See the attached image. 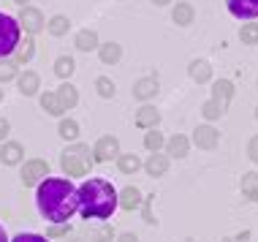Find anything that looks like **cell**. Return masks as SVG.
<instances>
[{"label":"cell","mask_w":258,"mask_h":242,"mask_svg":"<svg viewBox=\"0 0 258 242\" xmlns=\"http://www.w3.org/2000/svg\"><path fill=\"white\" fill-rule=\"evenodd\" d=\"M57 134H60L66 142H76V139H79V123L71 120V117H62L60 126H57Z\"/></svg>","instance_id":"484cf974"},{"label":"cell","mask_w":258,"mask_h":242,"mask_svg":"<svg viewBox=\"0 0 258 242\" xmlns=\"http://www.w3.org/2000/svg\"><path fill=\"white\" fill-rule=\"evenodd\" d=\"M19 74H17V66L9 63V60H0V85H6V82H11V79H17Z\"/></svg>","instance_id":"d6a6232c"},{"label":"cell","mask_w":258,"mask_h":242,"mask_svg":"<svg viewBox=\"0 0 258 242\" xmlns=\"http://www.w3.org/2000/svg\"><path fill=\"white\" fill-rule=\"evenodd\" d=\"M239 191L245 199H250V202H258V171H247V174L242 177Z\"/></svg>","instance_id":"44dd1931"},{"label":"cell","mask_w":258,"mask_h":242,"mask_svg":"<svg viewBox=\"0 0 258 242\" xmlns=\"http://www.w3.org/2000/svg\"><path fill=\"white\" fill-rule=\"evenodd\" d=\"M163 147H166V155L169 158H185L187 150H190V139L182 136V134H174L171 139H166Z\"/></svg>","instance_id":"9a60e30c"},{"label":"cell","mask_w":258,"mask_h":242,"mask_svg":"<svg viewBox=\"0 0 258 242\" xmlns=\"http://www.w3.org/2000/svg\"><path fill=\"white\" fill-rule=\"evenodd\" d=\"M155 6H166V3H171V0H152Z\"/></svg>","instance_id":"b9f144b4"},{"label":"cell","mask_w":258,"mask_h":242,"mask_svg":"<svg viewBox=\"0 0 258 242\" xmlns=\"http://www.w3.org/2000/svg\"><path fill=\"white\" fill-rule=\"evenodd\" d=\"M158 123H160V112L155 106H150V103H144V106L136 112V128L152 131V128H158Z\"/></svg>","instance_id":"4fadbf2b"},{"label":"cell","mask_w":258,"mask_h":242,"mask_svg":"<svg viewBox=\"0 0 258 242\" xmlns=\"http://www.w3.org/2000/svg\"><path fill=\"white\" fill-rule=\"evenodd\" d=\"M247 155H250V161H253V163H258V136H253V139H250Z\"/></svg>","instance_id":"d590c367"},{"label":"cell","mask_w":258,"mask_h":242,"mask_svg":"<svg viewBox=\"0 0 258 242\" xmlns=\"http://www.w3.org/2000/svg\"><path fill=\"white\" fill-rule=\"evenodd\" d=\"M33 52H36V44H33V36L25 33V41H19L17 52H14V66H25L33 60Z\"/></svg>","instance_id":"d6986e66"},{"label":"cell","mask_w":258,"mask_h":242,"mask_svg":"<svg viewBox=\"0 0 258 242\" xmlns=\"http://www.w3.org/2000/svg\"><path fill=\"white\" fill-rule=\"evenodd\" d=\"M239 38H242V44L255 46V44H258V25H255V22L242 25V27H239Z\"/></svg>","instance_id":"4dcf8cb0"},{"label":"cell","mask_w":258,"mask_h":242,"mask_svg":"<svg viewBox=\"0 0 258 242\" xmlns=\"http://www.w3.org/2000/svg\"><path fill=\"white\" fill-rule=\"evenodd\" d=\"M14 3H17V6H22V9H25V3H30V0H14Z\"/></svg>","instance_id":"7bdbcfd3"},{"label":"cell","mask_w":258,"mask_h":242,"mask_svg":"<svg viewBox=\"0 0 258 242\" xmlns=\"http://www.w3.org/2000/svg\"><path fill=\"white\" fill-rule=\"evenodd\" d=\"M54 95H57V101L62 103V109H74L76 103H79V90H76L71 82H62V85L54 90Z\"/></svg>","instance_id":"e0dca14e"},{"label":"cell","mask_w":258,"mask_h":242,"mask_svg":"<svg viewBox=\"0 0 258 242\" xmlns=\"http://www.w3.org/2000/svg\"><path fill=\"white\" fill-rule=\"evenodd\" d=\"M218 142H220V134H218V128H212V126H199L193 131V144H196L199 150H215Z\"/></svg>","instance_id":"ba28073f"},{"label":"cell","mask_w":258,"mask_h":242,"mask_svg":"<svg viewBox=\"0 0 258 242\" xmlns=\"http://www.w3.org/2000/svg\"><path fill=\"white\" fill-rule=\"evenodd\" d=\"M93 150L87 144H71L60 153V166L68 177H85L93 169Z\"/></svg>","instance_id":"3957f363"},{"label":"cell","mask_w":258,"mask_h":242,"mask_svg":"<svg viewBox=\"0 0 258 242\" xmlns=\"http://www.w3.org/2000/svg\"><path fill=\"white\" fill-rule=\"evenodd\" d=\"M193 17H196V9H193L190 3H177V6H174V11H171V19L177 25H182V27L190 25Z\"/></svg>","instance_id":"d4e9b609"},{"label":"cell","mask_w":258,"mask_h":242,"mask_svg":"<svg viewBox=\"0 0 258 242\" xmlns=\"http://www.w3.org/2000/svg\"><path fill=\"white\" fill-rule=\"evenodd\" d=\"M223 242H250V231H239V234H234V237H226Z\"/></svg>","instance_id":"74e56055"},{"label":"cell","mask_w":258,"mask_h":242,"mask_svg":"<svg viewBox=\"0 0 258 242\" xmlns=\"http://www.w3.org/2000/svg\"><path fill=\"white\" fill-rule=\"evenodd\" d=\"M19 41H22V27L14 17L0 14V60H6L9 54L17 52Z\"/></svg>","instance_id":"277c9868"},{"label":"cell","mask_w":258,"mask_h":242,"mask_svg":"<svg viewBox=\"0 0 258 242\" xmlns=\"http://www.w3.org/2000/svg\"><path fill=\"white\" fill-rule=\"evenodd\" d=\"M68 27H71V22H68V17H62V14H57V17H52L49 22H46V30L52 33V36H66Z\"/></svg>","instance_id":"f1b7e54d"},{"label":"cell","mask_w":258,"mask_h":242,"mask_svg":"<svg viewBox=\"0 0 258 242\" xmlns=\"http://www.w3.org/2000/svg\"><path fill=\"white\" fill-rule=\"evenodd\" d=\"M255 117H258V106H255Z\"/></svg>","instance_id":"f6af8a7d"},{"label":"cell","mask_w":258,"mask_h":242,"mask_svg":"<svg viewBox=\"0 0 258 242\" xmlns=\"http://www.w3.org/2000/svg\"><path fill=\"white\" fill-rule=\"evenodd\" d=\"M144 204V196H142V191L136 188V185H128V188H122V191H117V207H122V210H136V207H142Z\"/></svg>","instance_id":"8fae6325"},{"label":"cell","mask_w":258,"mask_h":242,"mask_svg":"<svg viewBox=\"0 0 258 242\" xmlns=\"http://www.w3.org/2000/svg\"><path fill=\"white\" fill-rule=\"evenodd\" d=\"M25 158V147L19 142H3V147H0V163L3 166H17L22 163Z\"/></svg>","instance_id":"7c38bea8"},{"label":"cell","mask_w":258,"mask_h":242,"mask_svg":"<svg viewBox=\"0 0 258 242\" xmlns=\"http://www.w3.org/2000/svg\"><path fill=\"white\" fill-rule=\"evenodd\" d=\"M0 101H3V87H0Z\"/></svg>","instance_id":"ee69618b"},{"label":"cell","mask_w":258,"mask_h":242,"mask_svg":"<svg viewBox=\"0 0 258 242\" xmlns=\"http://www.w3.org/2000/svg\"><path fill=\"white\" fill-rule=\"evenodd\" d=\"M19 27L27 33V36H36V33H41L46 27V19H44V14H41L38 9H33V6H25L22 11H19Z\"/></svg>","instance_id":"52a82bcc"},{"label":"cell","mask_w":258,"mask_h":242,"mask_svg":"<svg viewBox=\"0 0 258 242\" xmlns=\"http://www.w3.org/2000/svg\"><path fill=\"white\" fill-rule=\"evenodd\" d=\"M228 14L236 19H255L258 17V0H226Z\"/></svg>","instance_id":"9c48e42d"},{"label":"cell","mask_w":258,"mask_h":242,"mask_svg":"<svg viewBox=\"0 0 258 242\" xmlns=\"http://www.w3.org/2000/svg\"><path fill=\"white\" fill-rule=\"evenodd\" d=\"M95 90H98L101 98H111V95H114V82L109 77H98L95 79Z\"/></svg>","instance_id":"1f68e13d"},{"label":"cell","mask_w":258,"mask_h":242,"mask_svg":"<svg viewBox=\"0 0 258 242\" xmlns=\"http://www.w3.org/2000/svg\"><path fill=\"white\" fill-rule=\"evenodd\" d=\"M98 57H101V63L114 66L117 60L122 57V46L114 44V41H109V44H101V46H98Z\"/></svg>","instance_id":"603a6c76"},{"label":"cell","mask_w":258,"mask_h":242,"mask_svg":"<svg viewBox=\"0 0 258 242\" xmlns=\"http://www.w3.org/2000/svg\"><path fill=\"white\" fill-rule=\"evenodd\" d=\"M9 134H11V123L6 120V117H0V142L9 139Z\"/></svg>","instance_id":"8d00e7d4"},{"label":"cell","mask_w":258,"mask_h":242,"mask_svg":"<svg viewBox=\"0 0 258 242\" xmlns=\"http://www.w3.org/2000/svg\"><path fill=\"white\" fill-rule=\"evenodd\" d=\"M66 231H68V223H54L49 229V237H62Z\"/></svg>","instance_id":"f35d334b"},{"label":"cell","mask_w":258,"mask_h":242,"mask_svg":"<svg viewBox=\"0 0 258 242\" xmlns=\"http://www.w3.org/2000/svg\"><path fill=\"white\" fill-rule=\"evenodd\" d=\"M0 242H9V237H6V231H3V226H0Z\"/></svg>","instance_id":"60d3db41"},{"label":"cell","mask_w":258,"mask_h":242,"mask_svg":"<svg viewBox=\"0 0 258 242\" xmlns=\"http://www.w3.org/2000/svg\"><path fill=\"white\" fill-rule=\"evenodd\" d=\"M120 155V139L117 136H101L98 142L93 144V163H106L111 158Z\"/></svg>","instance_id":"8992f818"},{"label":"cell","mask_w":258,"mask_h":242,"mask_svg":"<svg viewBox=\"0 0 258 242\" xmlns=\"http://www.w3.org/2000/svg\"><path fill=\"white\" fill-rule=\"evenodd\" d=\"M17 85H19V93L22 95H36L38 87H41V79H38L36 71H25L17 77Z\"/></svg>","instance_id":"ffe728a7"},{"label":"cell","mask_w":258,"mask_h":242,"mask_svg":"<svg viewBox=\"0 0 258 242\" xmlns=\"http://www.w3.org/2000/svg\"><path fill=\"white\" fill-rule=\"evenodd\" d=\"M201 114H204L207 120H220V117L226 114V112H223V109L218 106V103H215L212 98H209V101L204 103V106H201Z\"/></svg>","instance_id":"836d02e7"},{"label":"cell","mask_w":258,"mask_h":242,"mask_svg":"<svg viewBox=\"0 0 258 242\" xmlns=\"http://www.w3.org/2000/svg\"><path fill=\"white\" fill-rule=\"evenodd\" d=\"M76 71V63H74V57H68V54H62V57L54 60V74L62 79V82H68L71 79V74Z\"/></svg>","instance_id":"4316f807"},{"label":"cell","mask_w":258,"mask_h":242,"mask_svg":"<svg viewBox=\"0 0 258 242\" xmlns=\"http://www.w3.org/2000/svg\"><path fill=\"white\" fill-rule=\"evenodd\" d=\"M187 74H190V79L199 82V85H204V82L212 79V68H209L207 60H193L190 68H187Z\"/></svg>","instance_id":"cb8c5ba5"},{"label":"cell","mask_w":258,"mask_h":242,"mask_svg":"<svg viewBox=\"0 0 258 242\" xmlns=\"http://www.w3.org/2000/svg\"><path fill=\"white\" fill-rule=\"evenodd\" d=\"M117 169H120L122 174H136V171L142 169V158L134 155V153H120L117 155Z\"/></svg>","instance_id":"7402d4cb"},{"label":"cell","mask_w":258,"mask_h":242,"mask_svg":"<svg viewBox=\"0 0 258 242\" xmlns=\"http://www.w3.org/2000/svg\"><path fill=\"white\" fill-rule=\"evenodd\" d=\"M144 171H147L150 177H163L166 171H169V155H160V153H152L147 161L142 163Z\"/></svg>","instance_id":"2e32d148"},{"label":"cell","mask_w":258,"mask_h":242,"mask_svg":"<svg viewBox=\"0 0 258 242\" xmlns=\"http://www.w3.org/2000/svg\"><path fill=\"white\" fill-rule=\"evenodd\" d=\"M41 109H44L46 114H52V117H62V112H66L54 93H44V95H41Z\"/></svg>","instance_id":"83f0119b"},{"label":"cell","mask_w":258,"mask_h":242,"mask_svg":"<svg viewBox=\"0 0 258 242\" xmlns=\"http://www.w3.org/2000/svg\"><path fill=\"white\" fill-rule=\"evenodd\" d=\"M158 77H142L134 85V98L139 101H150V98H155V93H158Z\"/></svg>","instance_id":"5bb4252c"},{"label":"cell","mask_w":258,"mask_h":242,"mask_svg":"<svg viewBox=\"0 0 258 242\" xmlns=\"http://www.w3.org/2000/svg\"><path fill=\"white\" fill-rule=\"evenodd\" d=\"M19 177H22V183L27 188H38V185L49 177V163H46L44 158H30V161H25Z\"/></svg>","instance_id":"5b68a950"},{"label":"cell","mask_w":258,"mask_h":242,"mask_svg":"<svg viewBox=\"0 0 258 242\" xmlns=\"http://www.w3.org/2000/svg\"><path fill=\"white\" fill-rule=\"evenodd\" d=\"M74 46L79 52H93V49H98V33L95 30H79L76 33V38H74Z\"/></svg>","instance_id":"ac0fdd59"},{"label":"cell","mask_w":258,"mask_h":242,"mask_svg":"<svg viewBox=\"0 0 258 242\" xmlns=\"http://www.w3.org/2000/svg\"><path fill=\"white\" fill-rule=\"evenodd\" d=\"M234 98V85L228 79H218L212 85V101L218 103V106L223 109V112H228V103H231Z\"/></svg>","instance_id":"30bf717a"},{"label":"cell","mask_w":258,"mask_h":242,"mask_svg":"<svg viewBox=\"0 0 258 242\" xmlns=\"http://www.w3.org/2000/svg\"><path fill=\"white\" fill-rule=\"evenodd\" d=\"M117 242H139V237H136V234H131V231H125V234L117 237Z\"/></svg>","instance_id":"ab89813d"},{"label":"cell","mask_w":258,"mask_h":242,"mask_svg":"<svg viewBox=\"0 0 258 242\" xmlns=\"http://www.w3.org/2000/svg\"><path fill=\"white\" fill-rule=\"evenodd\" d=\"M79 196V212L85 220H109L117 210V191L109 179L90 177L76 188Z\"/></svg>","instance_id":"7a4b0ae2"},{"label":"cell","mask_w":258,"mask_h":242,"mask_svg":"<svg viewBox=\"0 0 258 242\" xmlns=\"http://www.w3.org/2000/svg\"><path fill=\"white\" fill-rule=\"evenodd\" d=\"M11 242H49V237H41V234H17Z\"/></svg>","instance_id":"e575fe53"},{"label":"cell","mask_w":258,"mask_h":242,"mask_svg":"<svg viewBox=\"0 0 258 242\" xmlns=\"http://www.w3.org/2000/svg\"><path fill=\"white\" fill-rule=\"evenodd\" d=\"M163 144H166V139H163V134H160L158 128H152V131H147V134H144V147H147L150 153H158Z\"/></svg>","instance_id":"f546056e"},{"label":"cell","mask_w":258,"mask_h":242,"mask_svg":"<svg viewBox=\"0 0 258 242\" xmlns=\"http://www.w3.org/2000/svg\"><path fill=\"white\" fill-rule=\"evenodd\" d=\"M36 204L49 223H68L79 212L76 185L66 177H46L36 188Z\"/></svg>","instance_id":"6da1fadb"}]
</instances>
